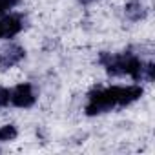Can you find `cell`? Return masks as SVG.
Listing matches in <instances>:
<instances>
[{
  "label": "cell",
  "mask_w": 155,
  "mask_h": 155,
  "mask_svg": "<svg viewBox=\"0 0 155 155\" xmlns=\"http://www.w3.org/2000/svg\"><path fill=\"white\" fill-rule=\"evenodd\" d=\"M11 102L18 108H29L35 104V95L29 84H18L11 93Z\"/></svg>",
  "instance_id": "4"
},
{
  "label": "cell",
  "mask_w": 155,
  "mask_h": 155,
  "mask_svg": "<svg viewBox=\"0 0 155 155\" xmlns=\"http://www.w3.org/2000/svg\"><path fill=\"white\" fill-rule=\"evenodd\" d=\"M17 137V128L13 126V124H6V126H2L0 128V140H13Z\"/></svg>",
  "instance_id": "7"
},
{
  "label": "cell",
  "mask_w": 155,
  "mask_h": 155,
  "mask_svg": "<svg viewBox=\"0 0 155 155\" xmlns=\"http://www.w3.org/2000/svg\"><path fill=\"white\" fill-rule=\"evenodd\" d=\"M9 99H11V93H9V90H6V88H0V108H2V106H6V104L9 102Z\"/></svg>",
  "instance_id": "9"
},
{
  "label": "cell",
  "mask_w": 155,
  "mask_h": 155,
  "mask_svg": "<svg viewBox=\"0 0 155 155\" xmlns=\"http://www.w3.org/2000/svg\"><path fill=\"white\" fill-rule=\"evenodd\" d=\"M24 55H26L24 48H20L17 44H9V46L2 48L0 49V68L8 69V68L15 66L17 62H20L24 58Z\"/></svg>",
  "instance_id": "3"
},
{
  "label": "cell",
  "mask_w": 155,
  "mask_h": 155,
  "mask_svg": "<svg viewBox=\"0 0 155 155\" xmlns=\"http://www.w3.org/2000/svg\"><path fill=\"white\" fill-rule=\"evenodd\" d=\"M142 88L140 86H113V88H101L90 93V102L86 106L88 115H99L104 111L113 110L115 106H128L140 99Z\"/></svg>",
  "instance_id": "1"
},
{
  "label": "cell",
  "mask_w": 155,
  "mask_h": 155,
  "mask_svg": "<svg viewBox=\"0 0 155 155\" xmlns=\"http://www.w3.org/2000/svg\"><path fill=\"white\" fill-rule=\"evenodd\" d=\"M18 2L20 0H0V15L4 11H8V9H11V8H15Z\"/></svg>",
  "instance_id": "8"
},
{
  "label": "cell",
  "mask_w": 155,
  "mask_h": 155,
  "mask_svg": "<svg viewBox=\"0 0 155 155\" xmlns=\"http://www.w3.org/2000/svg\"><path fill=\"white\" fill-rule=\"evenodd\" d=\"M124 13H126V17L130 20H140V18L146 17V9H144V6L140 2H130V4H126Z\"/></svg>",
  "instance_id": "6"
},
{
  "label": "cell",
  "mask_w": 155,
  "mask_h": 155,
  "mask_svg": "<svg viewBox=\"0 0 155 155\" xmlns=\"http://www.w3.org/2000/svg\"><path fill=\"white\" fill-rule=\"evenodd\" d=\"M101 62L106 66V71L113 77L120 75H131V79L139 82L140 77V58H137L131 53H122V55H111V53H102Z\"/></svg>",
  "instance_id": "2"
},
{
  "label": "cell",
  "mask_w": 155,
  "mask_h": 155,
  "mask_svg": "<svg viewBox=\"0 0 155 155\" xmlns=\"http://www.w3.org/2000/svg\"><path fill=\"white\" fill-rule=\"evenodd\" d=\"M79 2H82V4H90V2H93V0H79Z\"/></svg>",
  "instance_id": "10"
},
{
  "label": "cell",
  "mask_w": 155,
  "mask_h": 155,
  "mask_svg": "<svg viewBox=\"0 0 155 155\" xmlns=\"http://www.w3.org/2000/svg\"><path fill=\"white\" fill-rule=\"evenodd\" d=\"M22 20L18 17H4L0 18V38H11L22 29Z\"/></svg>",
  "instance_id": "5"
}]
</instances>
